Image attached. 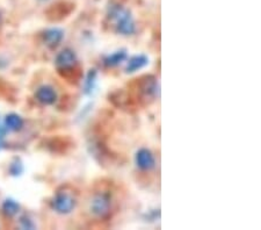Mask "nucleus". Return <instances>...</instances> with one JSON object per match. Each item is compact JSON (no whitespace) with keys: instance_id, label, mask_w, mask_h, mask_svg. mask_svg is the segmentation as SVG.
<instances>
[{"instance_id":"1","label":"nucleus","mask_w":261,"mask_h":230,"mask_svg":"<svg viewBox=\"0 0 261 230\" xmlns=\"http://www.w3.org/2000/svg\"><path fill=\"white\" fill-rule=\"evenodd\" d=\"M115 210V199L111 190L102 187L94 192L90 201V212L98 218H108Z\"/></svg>"},{"instance_id":"2","label":"nucleus","mask_w":261,"mask_h":230,"mask_svg":"<svg viewBox=\"0 0 261 230\" xmlns=\"http://www.w3.org/2000/svg\"><path fill=\"white\" fill-rule=\"evenodd\" d=\"M108 18L115 22V31L122 35H131L136 31L135 21L130 12L120 5L111 6Z\"/></svg>"},{"instance_id":"3","label":"nucleus","mask_w":261,"mask_h":230,"mask_svg":"<svg viewBox=\"0 0 261 230\" xmlns=\"http://www.w3.org/2000/svg\"><path fill=\"white\" fill-rule=\"evenodd\" d=\"M136 94L139 101L147 104L152 101L158 94V82L153 76H143L136 79L135 83Z\"/></svg>"},{"instance_id":"4","label":"nucleus","mask_w":261,"mask_h":230,"mask_svg":"<svg viewBox=\"0 0 261 230\" xmlns=\"http://www.w3.org/2000/svg\"><path fill=\"white\" fill-rule=\"evenodd\" d=\"M77 206V198L71 192H57L51 201V207L58 214H69Z\"/></svg>"},{"instance_id":"5","label":"nucleus","mask_w":261,"mask_h":230,"mask_svg":"<svg viewBox=\"0 0 261 230\" xmlns=\"http://www.w3.org/2000/svg\"><path fill=\"white\" fill-rule=\"evenodd\" d=\"M55 63L58 71L70 69V67L78 65L77 55H75V52L73 50H71V49H64V50L60 51L57 55Z\"/></svg>"},{"instance_id":"6","label":"nucleus","mask_w":261,"mask_h":230,"mask_svg":"<svg viewBox=\"0 0 261 230\" xmlns=\"http://www.w3.org/2000/svg\"><path fill=\"white\" fill-rule=\"evenodd\" d=\"M135 161L136 165L143 171H150L156 167V160H154L153 154L149 149L143 148L138 150L137 154H136Z\"/></svg>"},{"instance_id":"7","label":"nucleus","mask_w":261,"mask_h":230,"mask_svg":"<svg viewBox=\"0 0 261 230\" xmlns=\"http://www.w3.org/2000/svg\"><path fill=\"white\" fill-rule=\"evenodd\" d=\"M36 100L42 105H54L57 100V93L54 90V88L49 85H43L36 90L35 92Z\"/></svg>"},{"instance_id":"8","label":"nucleus","mask_w":261,"mask_h":230,"mask_svg":"<svg viewBox=\"0 0 261 230\" xmlns=\"http://www.w3.org/2000/svg\"><path fill=\"white\" fill-rule=\"evenodd\" d=\"M42 39L45 46L54 49L59 46V43L63 41L64 32L60 28L47 29V31H44L42 34Z\"/></svg>"},{"instance_id":"9","label":"nucleus","mask_w":261,"mask_h":230,"mask_svg":"<svg viewBox=\"0 0 261 230\" xmlns=\"http://www.w3.org/2000/svg\"><path fill=\"white\" fill-rule=\"evenodd\" d=\"M147 64H149V58H147L145 55H136L134 57H131L129 59V62H128L126 72L128 73L136 72V71L141 70L144 66H146Z\"/></svg>"},{"instance_id":"10","label":"nucleus","mask_w":261,"mask_h":230,"mask_svg":"<svg viewBox=\"0 0 261 230\" xmlns=\"http://www.w3.org/2000/svg\"><path fill=\"white\" fill-rule=\"evenodd\" d=\"M127 57H128V54H127L126 49H121V50L113 52L112 55L106 56V57L104 58V64H105V66H107V67H114L126 61Z\"/></svg>"},{"instance_id":"11","label":"nucleus","mask_w":261,"mask_h":230,"mask_svg":"<svg viewBox=\"0 0 261 230\" xmlns=\"http://www.w3.org/2000/svg\"><path fill=\"white\" fill-rule=\"evenodd\" d=\"M54 12H48V18L50 20H59V19L65 18L67 14H70L72 9H74V5L72 4H67V3H60V10L58 9V5H54Z\"/></svg>"},{"instance_id":"12","label":"nucleus","mask_w":261,"mask_h":230,"mask_svg":"<svg viewBox=\"0 0 261 230\" xmlns=\"http://www.w3.org/2000/svg\"><path fill=\"white\" fill-rule=\"evenodd\" d=\"M5 127L6 129L12 131L21 130L22 127H24V119H22L20 115L15 114V113L9 114L5 118Z\"/></svg>"},{"instance_id":"13","label":"nucleus","mask_w":261,"mask_h":230,"mask_svg":"<svg viewBox=\"0 0 261 230\" xmlns=\"http://www.w3.org/2000/svg\"><path fill=\"white\" fill-rule=\"evenodd\" d=\"M2 209L6 216L12 217L19 213V210H20V205H19V203L13 199H6L5 201L3 202Z\"/></svg>"},{"instance_id":"14","label":"nucleus","mask_w":261,"mask_h":230,"mask_svg":"<svg viewBox=\"0 0 261 230\" xmlns=\"http://www.w3.org/2000/svg\"><path fill=\"white\" fill-rule=\"evenodd\" d=\"M97 77L98 73L94 69L90 70L89 73H87L84 83V93L87 94V96H90V94H92L94 92V89H96L97 85Z\"/></svg>"},{"instance_id":"15","label":"nucleus","mask_w":261,"mask_h":230,"mask_svg":"<svg viewBox=\"0 0 261 230\" xmlns=\"http://www.w3.org/2000/svg\"><path fill=\"white\" fill-rule=\"evenodd\" d=\"M24 164H22L21 160H19V158H14L12 163L10 165V175L13 176V177H18V176H21L22 172H24Z\"/></svg>"},{"instance_id":"16","label":"nucleus","mask_w":261,"mask_h":230,"mask_svg":"<svg viewBox=\"0 0 261 230\" xmlns=\"http://www.w3.org/2000/svg\"><path fill=\"white\" fill-rule=\"evenodd\" d=\"M20 223L25 229H34V227H35V225H34V222L30 220L27 215H24V216H21Z\"/></svg>"},{"instance_id":"17","label":"nucleus","mask_w":261,"mask_h":230,"mask_svg":"<svg viewBox=\"0 0 261 230\" xmlns=\"http://www.w3.org/2000/svg\"><path fill=\"white\" fill-rule=\"evenodd\" d=\"M6 131H7L6 127L0 126V150L4 148V138H5Z\"/></svg>"},{"instance_id":"18","label":"nucleus","mask_w":261,"mask_h":230,"mask_svg":"<svg viewBox=\"0 0 261 230\" xmlns=\"http://www.w3.org/2000/svg\"><path fill=\"white\" fill-rule=\"evenodd\" d=\"M3 25V16H2V12H0V27H2Z\"/></svg>"}]
</instances>
